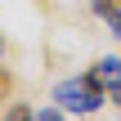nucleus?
<instances>
[{"label":"nucleus","instance_id":"f257e3e1","mask_svg":"<svg viewBox=\"0 0 121 121\" xmlns=\"http://www.w3.org/2000/svg\"><path fill=\"white\" fill-rule=\"evenodd\" d=\"M103 99H108V90H103V76H99V72L67 76V81L54 85V103H58L63 112H81V117H90V112L103 108Z\"/></svg>","mask_w":121,"mask_h":121},{"label":"nucleus","instance_id":"f03ea898","mask_svg":"<svg viewBox=\"0 0 121 121\" xmlns=\"http://www.w3.org/2000/svg\"><path fill=\"white\" fill-rule=\"evenodd\" d=\"M94 72L103 76V85H108V81H121V58H112V54H108V58H99V63H94Z\"/></svg>","mask_w":121,"mask_h":121},{"label":"nucleus","instance_id":"7ed1b4c3","mask_svg":"<svg viewBox=\"0 0 121 121\" xmlns=\"http://www.w3.org/2000/svg\"><path fill=\"white\" fill-rule=\"evenodd\" d=\"M36 121H63V108L54 103V108H36Z\"/></svg>","mask_w":121,"mask_h":121},{"label":"nucleus","instance_id":"20e7f679","mask_svg":"<svg viewBox=\"0 0 121 121\" xmlns=\"http://www.w3.org/2000/svg\"><path fill=\"white\" fill-rule=\"evenodd\" d=\"M4 121H36V112H31V108H22V103H18V108H9V117Z\"/></svg>","mask_w":121,"mask_h":121},{"label":"nucleus","instance_id":"39448f33","mask_svg":"<svg viewBox=\"0 0 121 121\" xmlns=\"http://www.w3.org/2000/svg\"><path fill=\"white\" fill-rule=\"evenodd\" d=\"M9 90H13V76H9V67H0V99H9Z\"/></svg>","mask_w":121,"mask_h":121},{"label":"nucleus","instance_id":"423d86ee","mask_svg":"<svg viewBox=\"0 0 121 121\" xmlns=\"http://www.w3.org/2000/svg\"><path fill=\"white\" fill-rule=\"evenodd\" d=\"M108 99H112V103L121 108V81H108Z\"/></svg>","mask_w":121,"mask_h":121},{"label":"nucleus","instance_id":"0eeeda50","mask_svg":"<svg viewBox=\"0 0 121 121\" xmlns=\"http://www.w3.org/2000/svg\"><path fill=\"white\" fill-rule=\"evenodd\" d=\"M0 54H4V40H0Z\"/></svg>","mask_w":121,"mask_h":121}]
</instances>
